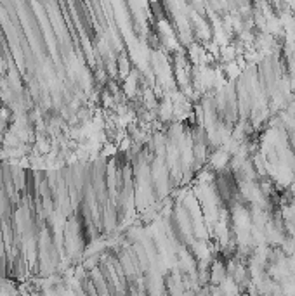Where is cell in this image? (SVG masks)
<instances>
[{
	"label": "cell",
	"instance_id": "obj_1",
	"mask_svg": "<svg viewBox=\"0 0 295 296\" xmlns=\"http://www.w3.org/2000/svg\"><path fill=\"white\" fill-rule=\"evenodd\" d=\"M229 277L227 275V269L224 267L223 262H214V265L210 267V279L208 281L212 282V286H221L226 279Z\"/></svg>",
	"mask_w": 295,
	"mask_h": 296
}]
</instances>
